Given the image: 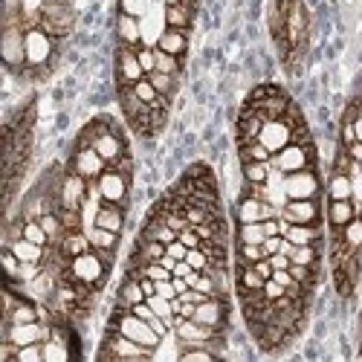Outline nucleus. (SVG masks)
<instances>
[{
    "mask_svg": "<svg viewBox=\"0 0 362 362\" xmlns=\"http://www.w3.org/2000/svg\"><path fill=\"white\" fill-rule=\"evenodd\" d=\"M157 70L180 78V73H183V58H177V55H168V52L157 49Z\"/></svg>",
    "mask_w": 362,
    "mask_h": 362,
    "instance_id": "obj_41",
    "label": "nucleus"
},
{
    "mask_svg": "<svg viewBox=\"0 0 362 362\" xmlns=\"http://www.w3.org/2000/svg\"><path fill=\"white\" fill-rule=\"evenodd\" d=\"M264 252H267V258L269 255H276V252H281V247H284V235H273V238H264Z\"/></svg>",
    "mask_w": 362,
    "mask_h": 362,
    "instance_id": "obj_52",
    "label": "nucleus"
},
{
    "mask_svg": "<svg viewBox=\"0 0 362 362\" xmlns=\"http://www.w3.org/2000/svg\"><path fill=\"white\" fill-rule=\"evenodd\" d=\"M139 78H145V70L136 58V47L116 44V87H134Z\"/></svg>",
    "mask_w": 362,
    "mask_h": 362,
    "instance_id": "obj_14",
    "label": "nucleus"
},
{
    "mask_svg": "<svg viewBox=\"0 0 362 362\" xmlns=\"http://www.w3.org/2000/svg\"><path fill=\"white\" fill-rule=\"evenodd\" d=\"M261 287H264V279L258 276V269L252 264H238L235 267V290H238V298L258 296Z\"/></svg>",
    "mask_w": 362,
    "mask_h": 362,
    "instance_id": "obj_21",
    "label": "nucleus"
},
{
    "mask_svg": "<svg viewBox=\"0 0 362 362\" xmlns=\"http://www.w3.org/2000/svg\"><path fill=\"white\" fill-rule=\"evenodd\" d=\"M348 154H351V160H354V163H362V142H359V139L348 145Z\"/></svg>",
    "mask_w": 362,
    "mask_h": 362,
    "instance_id": "obj_59",
    "label": "nucleus"
},
{
    "mask_svg": "<svg viewBox=\"0 0 362 362\" xmlns=\"http://www.w3.org/2000/svg\"><path fill=\"white\" fill-rule=\"evenodd\" d=\"M308 33H310V12L305 0H290L287 6V41L290 47H308Z\"/></svg>",
    "mask_w": 362,
    "mask_h": 362,
    "instance_id": "obj_13",
    "label": "nucleus"
},
{
    "mask_svg": "<svg viewBox=\"0 0 362 362\" xmlns=\"http://www.w3.org/2000/svg\"><path fill=\"white\" fill-rule=\"evenodd\" d=\"M154 4H163V0H154Z\"/></svg>",
    "mask_w": 362,
    "mask_h": 362,
    "instance_id": "obj_62",
    "label": "nucleus"
},
{
    "mask_svg": "<svg viewBox=\"0 0 362 362\" xmlns=\"http://www.w3.org/2000/svg\"><path fill=\"white\" fill-rule=\"evenodd\" d=\"M93 148L102 154V160L107 163V165H116L119 160H122L125 154H128V142H125V136H122V131H119V125L113 122V119L107 116V125L96 134V139H93Z\"/></svg>",
    "mask_w": 362,
    "mask_h": 362,
    "instance_id": "obj_10",
    "label": "nucleus"
},
{
    "mask_svg": "<svg viewBox=\"0 0 362 362\" xmlns=\"http://www.w3.org/2000/svg\"><path fill=\"white\" fill-rule=\"evenodd\" d=\"M327 200H354V180L345 171H330L327 183H325Z\"/></svg>",
    "mask_w": 362,
    "mask_h": 362,
    "instance_id": "obj_26",
    "label": "nucleus"
},
{
    "mask_svg": "<svg viewBox=\"0 0 362 362\" xmlns=\"http://www.w3.org/2000/svg\"><path fill=\"white\" fill-rule=\"evenodd\" d=\"M157 49L168 52V55H177V58H183L189 52V33L186 29H165Z\"/></svg>",
    "mask_w": 362,
    "mask_h": 362,
    "instance_id": "obj_27",
    "label": "nucleus"
},
{
    "mask_svg": "<svg viewBox=\"0 0 362 362\" xmlns=\"http://www.w3.org/2000/svg\"><path fill=\"white\" fill-rule=\"evenodd\" d=\"M145 301H148L151 308H154V313H157V316H163V319H165V322L174 327V308H171V298H165V296L154 293V296H148Z\"/></svg>",
    "mask_w": 362,
    "mask_h": 362,
    "instance_id": "obj_42",
    "label": "nucleus"
},
{
    "mask_svg": "<svg viewBox=\"0 0 362 362\" xmlns=\"http://www.w3.org/2000/svg\"><path fill=\"white\" fill-rule=\"evenodd\" d=\"M269 264H273V269H290V255H284V252H276V255H269Z\"/></svg>",
    "mask_w": 362,
    "mask_h": 362,
    "instance_id": "obj_57",
    "label": "nucleus"
},
{
    "mask_svg": "<svg viewBox=\"0 0 362 362\" xmlns=\"http://www.w3.org/2000/svg\"><path fill=\"white\" fill-rule=\"evenodd\" d=\"M264 122H267V119H264V113H261L258 107L244 105V107H240V113H238V122H235V136H238V142L258 139Z\"/></svg>",
    "mask_w": 362,
    "mask_h": 362,
    "instance_id": "obj_17",
    "label": "nucleus"
},
{
    "mask_svg": "<svg viewBox=\"0 0 362 362\" xmlns=\"http://www.w3.org/2000/svg\"><path fill=\"white\" fill-rule=\"evenodd\" d=\"M38 319H41V308H35L33 301L23 298V296L15 305V310L9 316H4V322H15V325H21V322H38Z\"/></svg>",
    "mask_w": 362,
    "mask_h": 362,
    "instance_id": "obj_33",
    "label": "nucleus"
},
{
    "mask_svg": "<svg viewBox=\"0 0 362 362\" xmlns=\"http://www.w3.org/2000/svg\"><path fill=\"white\" fill-rule=\"evenodd\" d=\"M73 23H76V9L67 6V4H52V0H47L44 9H41V29L44 33H49L55 41H62L73 33Z\"/></svg>",
    "mask_w": 362,
    "mask_h": 362,
    "instance_id": "obj_8",
    "label": "nucleus"
},
{
    "mask_svg": "<svg viewBox=\"0 0 362 362\" xmlns=\"http://www.w3.org/2000/svg\"><path fill=\"white\" fill-rule=\"evenodd\" d=\"M356 203L354 200H327L325 206V221L330 229H345L356 218Z\"/></svg>",
    "mask_w": 362,
    "mask_h": 362,
    "instance_id": "obj_19",
    "label": "nucleus"
},
{
    "mask_svg": "<svg viewBox=\"0 0 362 362\" xmlns=\"http://www.w3.org/2000/svg\"><path fill=\"white\" fill-rule=\"evenodd\" d=\"M23 238H29L33 244L49 247V235H47V229H44L41 221H23Z\"/></svg>",
    "mask_w": 362,
    "mask_h": 362,
    "instance_id": "obj_43",
    "label": "nucleus"
},
{
    "mask_svg": "<svg viewBox=\"0 0 362 362\" xmlns=\"http://www.w3.org/2000/svg\"><path fill=\"white\" fill-rule=\"evenodd\" d=\"M177 238L183 240V244H186L189 250H194V247H203V238L197 235V229H194V226H186L183 232H177Z\"/></svg>",
    "mask_w": 362,
    "mask_h": 362,
    "instance_id": "obj_50",
    "label": "nucleus"
},
{
    "mask_svg": "<svg viewBox=\"0 0 362 362\" xmlns=\"http://www.w3.org/2000/svg\"><path fill=\"white\" fill-rule=\"evenodd\" d=\"M55 38L41 26L26 29V70H44L55 58Z\"/></svg>",
    "mask_w": 362,
    "mask_h": 362,
    "instance_id": "obj_6",
    "label": "nucleus"
},
{
    "mask_svg": "<svg viewBox=\"0 0 362 362\" xmlns=\"http://www.w3.org/2000/svg\"><path fill=\"white\" fill-rule=\"evenodd\" d=\"M296 131H298V125L293 122L290 116H281V119H267L264 122V128H261V134H258V139L273 151V154H279L281 148H287L293 139H296Z\"/></svg>",
    "mask_w": 362,
    "mask_h": 362,
    "instance_id": "obj_12",
    "label": "nucleus"
},
{
    "mask_svg": "<svg viewBox=\"0 0 362 362\" xmlns=\"http://www.w3.org/2000/svg\"><path fill=\"white\" fill-rule=\"evenodd\" d=\"M235 221L238 223H258L264 221V200L252 194H240L235 203Z\"/></svg>",
    "mask_w": 362,
    "mask_h": 362,
    "instance_id": "obj_24",
    "label": "nucleus"
},
{
    "mask_svg": "<svg viewBox=\"0 0 362 362\" xmlns=\"http://www.w3.org/2000/svg\"><path fill=\"white\" fill-rule=\"evenodd\" d=\"M87 194H90V180H84L81 174H76L73 168H67L62 174V180H58V206L81 212Z\"/></svg>",
    "mask_w": 362,
    "mask_h": 362,
    "instance_id": "obj_11",
    "label": "nucleus"
},
{
    "mask_svg": "<svg viewBox=\"0 0 362 362\" xmlns=\"http://www.w3.org/2000/svg\"><path fill=\"white\" fill-rule=\"evenodd\" d=\"M134 93H136V99H139V102H145L148 107H154V105H160V102L165 99V96H160V93H157V87L151 84V78H148V76H145V78H139V81L134 84Z\"/></svg>",
    "mask_w": 362,
    "mask_h": 362,
    "instance_id": "obj_38",
    "label": "nucleus"
},
{
    "mask_svg": "<svg viewBox=\"0 0 362 362\" xmlns=\"http://www.w3.org/2000/svg\"><path fill=\"white\" fill-rule=\"evenodd\" d=\"M58 255H62L64 261H73V258H78V255H84L87 250H93L90 247V238H87V232L84 229H67L64 232V238L58 240Z\"/></svg>",
    "mask_w": 362,
    "mask_h": 362,
    "instance_id": "obj_20",
    "label": "nucleus"
},
{
    "mask_svg": "<svg viewBox=\"0 0 362 362\" xmlns=\"http://www.w3.org/2000/svg\"><path fill=\"white\" fill-rule=\"evenodd\" d=\"M52 4H67V6H73V0H52Z\"/></svg>",
    "mask_w": 362,
    "mask_h": 362,
    "instance_id": "obj_60",
    "label": "nucleus"
},
{
    "mask_svg": "<svg viewBox=\"0 0 362 362\" xmlns=\"http://www.w3.org/2000/svg\"><path fill=\"white\" fill-rule=\"evenodd\" d=\"M356 212H359V218H362V200H359V203H356Z\"/></svg>",
    "mask_w": 362,
    "mask_h": 362,
    "instance_id": "obj_61",
    "label": "nucleus"
},
{
    "mask_svg": "<svg viewBox=\"0 0 362 362\" xmlns=\"http://www.w3.org/2000/svg\"><path fill=\"white\" fill-rule=\"evenodd\" d=\"M21 261H33V264H44L47 261V252H49V247H41V244H33L29 238H18V240H12V244H6Z\"/></svg>",
    "mask_w": 362,
    "mask_h": 362,
    "instance_id": "obj_29",
    "label": "nucleus"
},
{
    "mask_svg": "<svg viewBox=\"0 0 362 362\" xmlns=\"http://www.w3.org/2000/svg\"><path fill=\"white\" fill-rule=\"evenodd\" d=\"M110 267L113 264H107L102 258V252L87 250L84 255L67 261L62 269H58V281H73V284H81L87 290H102V284H105V279L110 273Z\"/></svg>",
    "mask_w": 362,
    "mask_h": 362,
    "instance_id": "obj_1",
    "label": "nucleus"
},
{
    "mask_svg": "<svg viewBox=\"0 0 362 362\" xmlns=\"http://www.w3.org/2000/svg\"><path fill=\"white\" fill-rule=\"evenodd\" d=\"M125 212H128V209L119 206V203H102L99 212H96V223L93 226H102V229H110V232L122 235V229H125Z\"/></svg>",
    "mask_w": 362,
    "mask_h": 362,
    "instance_id": "obj_23",
    "label": "nucleus"
},
{
    "mask_svg": "<svg viewBox=\"0 0 362 362\" xmlns=\"http://www.w3.org/2000/svg\"><path fill=\"white\" fill-rule=\"evenodd\" d=\"M4 273H6V281H18L21 279V258L9 247H4Z\"/></svg>",
    "mask_w": 362,
    "mask_h": 362,
    "instance_id": "obj_45",
    "label": "nucleus"
},
{
    "mask_svg": "<svg viewBox=\"0 0 362 362\" xmlns=\"http://www.w3.org/2000/svg\"><path fill=\"white\" fill-rule=\"evenodd\" d=\"M310 165H316V145L310 139H305V142L293 139L287 148L273 154V168H279L281 174H293V171L310 168Z\"/></svg>",
    "mask_w": 362,
    "mask_h": 362,
    "instance_id": "obj_5",
    "label": "nucleus"
},
{
    "mask_svg": "<svg viewBox=\"0 0 362 362\" xmlns=\"http://www.w3.org/2000/svg\"><path fill=\"white\" fill-rule=\"evenodd\" d=\"M131 313H136L139 319H145V322H151V319H154L157 313H154V308H151L148 305V301H139V305H134V308H128Z\"/></svg>",
    "mask_w": 362,
    "mask_h": 362,
    "instance_id": "obj_54",
    "label": "nucleus"
},
{
    "mask_svg": "<svg viewBox=\"0 0 362 362\" xmlns=\"http://www.w3.org/2000/svg\"><path fill=\"white\" fill-rule=\"evenodd\" d=\"M264 226L258 223H238L235 226V244H264Z\"/></svg>",
    "mask_w": 362,
    "mask_h": 362,
    "instance_id": "obj_36",
    "label": "nucleus"
},
{
    "mask_svg": "<svg viewBox=\"0 0 362 362\" xmlns=\"http://www.w3.org/2000/svg\"><path fill=\"white\" fill-rule=\"evenodd\" d=\"M15 362H44V342H33V345L18 348Z\"/></svg>",
    "mask_w": 362,
    "mask_h": 362,
    "instance_id": "obj_46",
    "label": "nucleus"
},
{
    "mask_svg": "<svg viewBox=\"0 0 362 362\" xmlns=\"http://www.w3.org/2000/svg\"><path fill=\"white\" fill-rule=\"evenodd\" d=\"M261 226H264V235H267V238L281 235V215H279V218H267V221H261Z\"/></svg>",
    "mask_w": 362,
    "mask_h": 362,
    "instance_id": "obj_53",
    "label": "nucleus"
},
{
    "mask_svg": "<svg viewBox=\"0 0 362 362\" xmlns=\"http://www.w3.org/2000/svg\"><path fill=\"white\" fill-rule=\"evenodd\" d=\"M136 58H139L145 76H151L157 70V47H136Z\"/></svg>",
    "mask_w": 362,
    "mask_h": 362,
    "instance_id": "obj_47",
    "label": "nucleus"
},
{
    "mask_svg": "<svg viewBox=\"0 0 362 362\" xmlns=\"http://www.w3.org/2000/svg\"><path fill=\"white\" fill-rule=\"evenodd\" d=\"M99 359H154V351L134 342L131 337L125 334H119V330L107 327V334H105V342H102V351H99Z\"/></svg>",
    "mask_w": 362,
    "mask_h": 362,
    "instance_id": "obj_4",
    "label": "nucleus"
},
{
    "mask_svg": "<svg viewBox=\"0 0 362 362\" xmlns=\"http://www.w3.org/2000/svg\"><path fill=\"white\" fill-rule=\"evenodd\" d=\"M107 327H113V330H119V334L131 337L134 342H139V345H145V348H151V351H157V348L163 345V337L157 334V330L151 327L145 319H139L136 313H131L128 308H119V305H116V310H113Z\"/></svg>",
    "mask_w": 362,
    "mask_h": 362,
    "instance_id": "obj_2",
    "label": "nucleus"
},
{
    "mask_svg": "<svg viewBox=\"0 0 362 362\" xmlns=\"http://www.w3.org/2000/svg\"><path fill=\"white\" fill-rule=\"evenodd\" d=\"M238 160L240 163H273V151L261 139H247V142H238Z\"/></svg>",
    "mask_w": 362,
    "mask_h": 362,
    "instance_id": "obj_28",
    "label": "nucleus"
},
{
    "mask_svg": "<svg viewBox=\"0 0 362 362\" xmlns=\"http://www.w3.org/2000/svg\"><path fill=\"white\" fill-rule=\"evenodd\" d=\"M284 238L296 247L305 244H322V223H290L284 229Z\"/></svg>",
    "mask_w": 362,
    "mask_h": 362,
    "instance_id": "obj_25",
    "label": "nucleus"
},
{
    "mask_svg": "<svg viewBox=\"0 0 362 362\" xmlns=\"http://www.w3.org/2000/svg\"><path fill=\"white\" fill-rule=\"evenodd\" d=\"M186 261L194 267V269H200V273H206L209 267H212V255H209L203 247H194V250H189V255H186Z\"/></svg>",
    "mask_w": 362,
    "mask_h": 362,
    "instance_id": "obj_48",
    "label": "nucleus"
},
{
    "mask_svg": "<svg viewBox=\"0 0 362 362\" xmlns=\"http://www.w3.org/2000/svg\"><path fill=\"white\" fill-rule=\"evenodd\" d=\"M84 232L90 238V247H93L96 252H102V258L107 264H113V255L119 250V232H110V229H102V226H87Z\"/></svg>",
    "mask_w": 362,
    "mask_h": 362,
    "instance_id": "obj_18",
    "label": "nucleus"
},
{
    "mask_svg": "<svg viewBox=\"0 0 362 362\" xmlns=\"http://www.w3.org/2000/svg\"><path fill=\"white\" fill-rule=\"evenodd\" d=\"M73 356L70 351V342L58 339V337H49L44 339V362H67Z\"/></svg>",
    "mask_w": 362,
    "mask_h": 362,
    "instance_id": "obj_34",
    "label": "nucleus"
},
{
    "mask_svg": "<svg viewBox=\"0 0 362 362\" xmlns=\"http://www.w3.org/2000/svg\"><path fill=\"white\" fill-rule=\"evenodd\" d=\"M284 194L290 200H308V197H322L325 194V183L316 171V165L301 168L293 174H284Z\"/></svg>",
    "mask_w": 362,
    "mask_h": 362,
    "instance_id": "obj_7",
    "label": "nucleus"
},
{
    "mask_svg": "<svg viewBox=\"0 0 362 362\" xmlns=\"http://www.w3.org/2000/svg\"><path fill=\"white\" fill-rule=\"evenodd\" d=\"M70 168L76 174H81L84 180H99L102 171L107 168V163L102 160V154L93 145H76L73 148V157H70Z\"/></svg>",
    "mask_w": 362,
    "mask_h": 362,
    "instance_id": "obj_15",
    "label": "nucleus"
},
{
    "mask_svg": "<svg viewBox=\"0 0 362 362\" xmlns=\"http://www.w3.org/2000/svg\"><path fill=\"white\" fill-rule=\"evenodd\" d=\"M148 78H151V84L157 87V93L165 96V99H171L177 93V87H180V78L177 76H168V73H160V70H154Z\"/></svg>",
    "mask_w": 362,
    "mask_h": 362,
    "instance_id": "obj_37",
    "label": "nucleus"
},
{
    "mask_svg": "<svg viewBox=\"0 0 362 362\" xmlns=\"http://www.w3.org/2000/svg\"><path fill=\"white\" fill-rule=\"evenodd\" d=\"M0 52H4L6 70H12V73H23L26 70V29L21 23V15L18 18H6Z\"/></svg>",
    "mask_w": 362,
    "mask_h": 362,
    "instance_id": "obj_3",
    "label": "nucleus"
},
{
    "mask_svg": "<svg viewBox=\"0 0 362 362\" xmlns=\"http://www.w3.org/2000/svg\"><path fill=\"white\" fill-rule=\"evenodd\" d=\"M339 235H342V240L351 247V250H359L362 252V218L356 215L345 229H339Z\"/></svg>",
    "mask_w": 362,
    "mask_h": 362,
    "instance_id": "obj_40",
    "label": "nucleus"
},
{
    "mask_svg": "<svg viewBox=\"0 0 362 362\" xmlns=\"http://www.w3.org/2000/svg\"><path fill=\"white\" fill-rule=\"evenodd\" d=\"M165 255H171L174 261H186V255H189V247H186L183 240L177 238V240H171V244L165 247Z\"/></svg>",
    "mask_w": 362,
    "mask_h": 362,
    "instance_id": "obj_51",
    "label": "nucleus"
},
{
    "mask_svg": "<svg viewBox=\"0 0 362 362\" xmlns=\"http://www.w3.org/2000/svg\"><path fill=\"white\" fill-rule=\"evenodd\" d=\"M322 197H308V200H287L281 206V218L290 223H322Z\"/></svg>",
    "mask_w": 362,
    "mask_h": 362,
    "instance_id": "obj_16",
    "label": "nucleus"
},
{
    "mask_svg": "<svg viewBox=\"0 0 362 362\" xmlns=\"http://www.w3.org/2000/svg\"><path fill=\"white\" fill-rule=\"evenodd\" d=\"M96 183H99L105 203H119V206L128 209V203H131V177L128 174H122L116 165H107Z\"/></svg>",
    "mask_w": 362,
    "mask_h": 362,
    "instance_id": "obj_9",
    "label": "nucleus"
},
{
    "mask_svg": "<svg viewBox=\"0 0 362 362\" xmlns=\"http://www.w3.org/2000/svg\"><path fill=\"white\" fill-rule=\"evenodd\" d=\"M255 269H258V276L267 281V279H273V273H276V269H273V264H269V258H261V261H255L252 264Z\"/></svg>",
    "mask_w": 362,
    "mask_h": 362,
    "instance_id": "obj_55",
    "label": "nucleus"
},
{
    "mask_svg": "<svg viewBox=\"0 0 362 362\" xmlns=\"http://www.w3.org/2000/svg\"><path fill=\"white\" fill-rule=\"evenodd\" d=\"M157 293H160V296H165V298H171V301L177 298V287H174V281H171V279H168V281H157Z\"/></svg>",
    "mask_w": 362,
    "mask_h": 362,
    "instance_id": "obj_56",
    "label": "nucleus"
},
{
    "mask_svg": "<svg viewBox=\"0 0 362 362\" xmlns=\"http://www.w3.org/2000/svg\"><path fill=\"white\" fill-rule=\"evenodd\" d=\"M194 12H197V4H180V6H165V23L168 29H192L194 23Z\"/></svg>",
    "mask_w": 362,
    "mask_h": 362,
    "instance_id": "obj_30",
    "label": "nucleus"
},
{
    "mask_svg": "<svg viewBox=\"0 0 362 362\" xmlns=\"http://www.w3.org/2000/svg\"><path fill=\"white\" fill-rule=\"evenodd\" d=\"M116 44L122 47H142V26L139 18L119 12L116 15Z\"/></svg>",
    "mask_w": 362,
    "mask_h": 362,
    "instance_id": "obj_22",
    "label": "nucleus"
},
{
    "mask_svg": "<svg viewBox=\"0 0 362 362\" xmlns=\"http://www.w3.org/2000/svg\"><path fill=\"white\" fill-rule=\"evenodd\" d=\"M269 174H273V163H240V177L244 183H255V186H264Z\"/></svg>",
    "mask_w": 362,
    "mask_h": 362,
    "instance_id": "obj_32",
    "label": "nucleus"
},
{
    "mask_svg": "<svg viewBox=\"0 0 362 362\" xmlns=\"http://www.w3.org/2000/svg\"><path fill=\"white\" fill-rule=\"evenodd\" d=\"M261 258H267L261 244H235V261L238 264H255Z\"/></svg>",
    "mask_w": 362,
    "mask_h": 362,
    "instance_id": "obj_39",
    "label": "nucleus"
},
{
    "mask_svg": "<svg viewBox=\"0 0 362 362\" xmlns=\"http://www.w3.org/2000/svg\"><path fill=\"white\" fill-rule=\"evenodd\" d=\"M151 4H154V0H119V12L134 15V18H145Z\"/></svg>",
    "mask_w": 362,
    "mask_h": 362,
    "instance_id": "obj_44",
    "label": "nucleus"
},
{
    "mask_svg": "<svg viewBox=\"0 0 362 362\" xmlns=\"http://www.w3.org/2000/svg\"><path fill=\"white\" fill-rule=\"evenodd\" d=\"M261 293H264V298H267V301H276V298H281L287 290H284L276 279H267V281H264V287H261Z\"/></svg>",
    "mask_w": 362,
    "mask_h": 362,
    "instance_id": "obj_49",
    "label": "nucleus"
},
{
    "mask_svg": "<svg viewBox=\"0 0 362 362\" xmlns=\"http://www.w3.org/2000/svg\"><path fill=\"white\" fill-rule=\"evenodd\" d=\"M145 298H148V296H145L139 279H134V276H125L122 287L116 290V305H119V308H134V305H139V301H145Z\"/></svg>",
    "mask_w": 362,
    "mask_h": 362,
    "instance_id": "obj_31",
    "label": "nucleus"
},
{
    "mask_svg": "<svg viewBox=\"0 0 362 362\" xmlns=\"http://www.w3.org/2000/svg\"><path fill=\"white\" fill-rule=\"evenodd\" d=\"M116 168L122 171V174H128V177H134V157H131V151H128V154H125L122 160L116 163Z\"/></svg>",
    "mask_w": 362,
    "mask_h": 362,
    "instance_id": "obj_58",
    "label": "nucleus"
},
{
    "mask_svg": "<svg viewBox=\"0 0 362 362\" xmlns=\"http://www.w3.org/2000/svg\"><path fill=\"white\" fill-rule=\"evenodd\" d=\"M293 264H305V267H319L322 264V244H305V247H296L290 252Z\"/></svg>",
    "mask_w": 362,
    "mask_h": 362,
    "instance_id": "obj_35",
    "label": "nucleus"
}]
</instances>
